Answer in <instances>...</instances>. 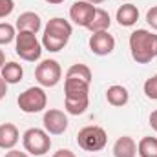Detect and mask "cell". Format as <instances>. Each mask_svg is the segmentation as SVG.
<instances>
[{"instance_id":"6da1fadb","label":"cell","mask_w":157,"mask_h":157,"mask_svg":"<svg viewBox=\"0 0 157 157\" xmlns=\"http://www.w3.org/2000/svg\"><path fill=\"white\" fill-rule=\"evenodd\" d=\"M90 80L77 77H70L66 75L64 78V93H66V101H64V108L68 113L71 115H80L88 110L90 104Z\"/></svg>"},{"instance_id":"7a4b0ae2","label":"cell","mask_w":157,"mask_h":157,"mask_svg":"<svg viewBox=\"0 0 157 157\" xmlns=\"http://www.w3.org/2000/svg\"><path fill=\"white\" fill-rule=\"evenodd\" d=\"M73 33V28L68 20L60 18V17H55L51 20H48L46 28H44V35H42V48L51 51V53H57L60 51L68 42L70 37Z\"/></svg>"},{"instance_id":"3957f363","label":"cell","mask_w":157,"mask_h":157,"mask_svg":"<svg viewBox=\"0 0 157 157\" xmlns=\"http://www.w3.org/2000/svg\"><path fill=\"white\" fill-rule=\"evenodd\" d=\"M132 59L137 64H148L157 57V35L148 29H135L130 35Z\"/></svg>"},{"instance_id":"277c9868","label":"cell","mask_w":157,"mask_h":157,"mask_svg":"<svg viewBox=\"0 0 157 157\" xmlns=\"http://www.w3.org/2000/svg\"><path fill=\"white\" fill-rule=\"evenodd\" d=\"M15 53L26 62H37L42 57V44L31 31H18L15 37Z\"/></svg>"},{"instance_id":"5b68a950","label":"cell","mask_w":157,"mask_h":157,"mask_svg":"<svg viewBox=\"0 0 157 157\" xmlns=\"http://www.w3.org/2000/svg\"><path fill=\"white\" fill-rule=\"evenodd\" d=\"M24 150L31 155H44L51 148V137L46 130L40 128H29L22 135Z\"/></svg>"},{"instance_id":"8992f818","label":"cell","mask_w":157,"mask_h":157,"mask_svg":"<svg viewBox=\"0 0 157 157\" xmlns=\"http://www.w3.org/2000/svg\"><path fill=\"white\" fill-rule=\"evenodd\" d=\"M78 146L86 152H99L106 146L108 135L101 126H84L77 135Z\"/></svg>"},{"instance_id":"52a82bcc","label":"cell","mask_w":157,"mask_h":157,"mask_svg":"<svg viewBox=\"0 0 157 157\" xmlns=\"http://www.w3.org/2000/svg\"><path fill=\"white\" fill-rule=\"evenodd\" d=\"M17 102H18V108L24 113H39L48 104V95L42 88L33 86V88H28L26 91H22L18 95Z\"/></svg>"},{"instance_id":"ba28073f","label":"cell","mask_w":157,"mask_h":157,"mask_svg":"<svg viewBox=\"0 0 157 157\" xmlns=\"http://www.w3.org/2000/svg\"><path fill=\"white\" fill-rule=\"evenodd\" d=\"M60 77H62V68L57 60L53 59H46L42 60L37 70H35V78L42 88H53L60 82Z\"/></svg>"},{"instance_id":"9c48e42d","label":"cell","mask_w":157,"mask_h":157,"mask_svg":"<svg viewBox=\"0 0 157 157\" xmlns=\"http://www.w3.org/2000/svg\"><path fill=\"white\" fill-rule=\"evenodd\" d=\"M95 11H97V7L93 4H90L86 0H77L70 7V18L73 20V24H77L80 28H88L90 22L93 20Z\"/></svg>"},{"instance_id":"30bf717a","label":"cell","mask_w":157,"mask_h":157,"mask_svg":"<svg viewBox=\"0 0 157 157\" xmlns=\"http://www.w3.org/2000/svg\"><path fill=\"white\" fill-rule=\"evenodd\" d=\"M42 122H44V130L48 133H51V135H60V133H64L68 130L66 113L60 112V110H55V108H51V110H48L44 113V121Z\"/></svg>"},{"instance_id":"8fae6325","label":"cell","mask_w":157,"mask_h":157,"mask_svg":"<svg viewBox=\"0 0 157 157\" xmlns=\"http://www.w3.org/2000/svg\"><path fill=\"white\" fill-rule=\"evenodd\" d=\"M90 49H91V53H95L99 57L110 55L115 49V39L108 31L91 33V37H90Z\"/></svg>"},{"instance_id":"7c38bea8","label":"cell","mask_w":157,"mask_h":157,"mask_svg":"<svg viewBox=\"0 0 157 157\" xmlns=\"http://www.w3.org/2000/svg\"><path fill=\"white\" fill-rule=\"evenodd\" d=\"M18 128L11 122H4L0 124V148L2 150H13L18 143Z\"/></svg>"},{"instance_id":"4fadbf2b","label":"cell","mask_w":157,"mask_h":157,"mask_svg":"<svg viewBox=\"0 0 157 157\" xmlns=\"http://www.w3.org/2000/svg\"><path fill=\"white\" fill-rule=\"evenodd\" d=\"M15 28H17L18 31H31V33L37 35L40 31V28H42V20H40V17L37 13L26 11V13H22V15L17 18Z\"/></svg>"},{"instance_id":"5bb4252c","label":"cell","mask_w":157,"mask_h":157,"mask_svg":"<svg viewBox=\"0 0 157 157\" xmlns=\"http://www.w3.org/2000/svg\"><path fill=\"white\" fill-rule=\"evenodd\" d=\"M113 155L115 157H135L137 155V144L132 137L122 135L113 144Z\"/></svg>"},{"instance_id":"9a60e30c","label":"cell","mask_w":157,"mask_h":157,"mask_svg":"<svg viewBox=\"0 0 157 157\" xmlns=\"http://www.w3.org/2000/svg\"><path fill=\"white\" fill-rule=\"evenodd\" d=\"M139 20V9L133 4H124L117 9V22L124 28L133 26Z\"/></svg>"},{"instance_id":"2e32d148","label":"cell","mask_w":157,"mask_h":157,"mask_svg":"<svg viewBox=\"0 0 157 157\" xmlns=\"http://www.w3.org/2000/svg\"><path fill=\"white\" fill-rule=\"evenodd\" d=\"M106 101L112 104V106H124V104H128V101H130V93H128V90L124 88V86H119V84H113V86H110L108 90H106Z\"/></svg>"},{"instance_id":"e0dca14e","label":"cell","mask_w":157,"mask_h":157,"mask_svg":"<svg viewBox=\"0 0 157 157\" xmlns=\"http://www.w3.org/2000/svg\"><path fill=\"white\" fill-rule=\"evenodd\" d=\"M0 75L7 84H18L24 77V70L18 62H6L4 68L0 70Z\"/></svg>"},{"instance_id":"ac0fdd59","label":"cell","mask_w":157,"mask_h":157,"mask_svg":"<svg viewBox=\"0 0 157 157\" xmlns=\"http://www.w3.org/2000/svg\"><path fill=\"white\" fill-rule=\"evenodd\" d=\"M110 24H112V18H110L108 11H104V9H97V11H95V15H93V20H91V22H90V26H88V29H90L91 33L108 31Z\"/></svg>"},{"instance_id":"d6986e66","label":"cell","mask_w":157,"mask_h":157,"mask_svg":"<svg viewBox=\"0 0 157 157\" xmlns=\"http://www.w3.org/2000/svg\"><path fill=\"white\" fill-rule=\"evenodd\" d=\"M137 154L141 157H157V139L143 137L137 144Z\"/></svg>"},{"instance_id":"ffe728a7","label":"cell","mask_w":157,"mask_h":157,"mask_svg":"<svg viewBox=\"0 0 157 157\" xmlns=\"http://www.w3.org/2000/svg\"><path fill=\"white\" fill-rule=\"evenodd\" d=\"M17 37V28L7 22H0V46L13 42Z\"/></svg>"},{"instance_id":"44dd1931","label":"cell","mask_w":157,"mask_h":157,"mask_svg":"<svg viewBox=\"0 0 157 157\" xmlns=\"http://www.w3.org/2000/svg\"><path fill=\"white\" fill-rule=\"evenodd\" d=\"M66 75L70 77H77V78H84V80H90L91 82V70L86 66V64H73L68 68Z\"/></svg>"},{"instance_id":"7402d4cb","label":"cell","mask_w":157,"mask_h":157,"mask_svg":"<svg viewBox=\"0 0 157 157\" xmlns=\"http://www.w3.org/2000/svg\"><path fill=\"white\" fill-rule=\"evenodd\" d=\"M144 93H146L148 99L157 101V73L144 82Z\"/></svg>"},{"instance_id":"603a6c76","label":"cell","mask_w":157,"mask_h":157,"mask_svg":"<svg viewBox=\"0 0 157 157\" xmlns=\"http://www.w3.org/2000/svg\"><path fill=\"white\" fill-rule=\"evenodd\" d=\"M15 9V2L13 0H0V18H6L13 13Z\"/></svg>"},{"instance_id":"cb8c5ba5","label":"cell","mask_w":157,"mask_h":157,"mask_svg":"<svg viewBox=\"0 0 157 157\" xmlns=\"http://www.w3.org/2000/svg\"><path fill=\"white\" fill-rule=\"evenodd\" d=\"M146 22H148L154 29H157V6L150 7V9L146 11Z\"/></svg>"},{"instance_id":"d4e9b609","label":"cell","mask_w":157,"mask_h":157,"mask_svg":"<svg viewBox=\"0 0 157 157\" xmlns=\"http://www.w3.org/2000/svg\"><path fill=\"white\" fill-rule=\"evenodd\" d=\"M53 157H75V154L71 152V150H68V148H62V150H59V152H55Z\"/></svg>"},{"instance_id":"484cf974","label":"cell","mask_w":157,"mask_h":157,"mask_svg":"<svg viewBox=\"0 0 157 157\" xmlns=\"http://www.w3.org/2000/svg\"><path fill=\"white\" fill-rule=\"evenodd\" d=\"M6 93H7V82L2 78V75H0V101L6 97Z\"/></svg>"},{"instance_id":"4316f807","label":"cell","mask_w":157,"mask_h":157,"mask_svg":"<svg viewBox=\"0 0 157 157\" xmlns=\"http://www.w3.org/2000/svg\"><path fill=\"white\" fill-rule=\"evenodd\" d=\"M4 157H29L26 152H20V150H9Z\"/></svg>"},{"instance_id":"83f0119b","label":"cell","mask_w":157,"mask_h":157,"mask_svg":"<svg viewBox=\"0 0 157 157\" xmlns=\"http://www.w3.org/2000/svg\"><path fill=\"white\" fill-rule=\"evenodd\" d=\"M150 126L157 132V110H154V112L150 113Z\"/></svg>"},{"instance_id":"f1b7e54d","label":"cell","mask_w":157,"mask_h":157,"mask_svg":"<svg viewBox=\"0 0 157 157\" xmlns=\"http://www.w3.org/2000/svg\"><path fill=\"white\" fill-rule=\"evenodd\" d=\"M4 64H6V55H4V51L0 49V70L4 68Z\"/></svg>"},{"instance_id":"f546056e","label":"cell","mask_w":157,"mask_h":157,"mask_svg":"<svg viewBox=\"0 0 157 157\" xmlns=\"http://www.w3.org/2000/svg\"><path fill=\"white\" fill-rule=\"evenodd\" d=\"M48 4H53V6H59V4H62L64 0H46Z\"/></svg>"},{"instance_id":"4dcf8cb0","label":"cell","mask_w":157,"mask_h":157,"mask_svg":"<svg viewBox=\"0 0 157 157\" xmlns=\"http://www.w3.org/2000/svg\"><path fill=\"white\" fill-rule=\"evenodd\" d=\"M86 2H90V4H93V6H95V4H102L104 0H86Z\"/></svg>"}]
</instances>
